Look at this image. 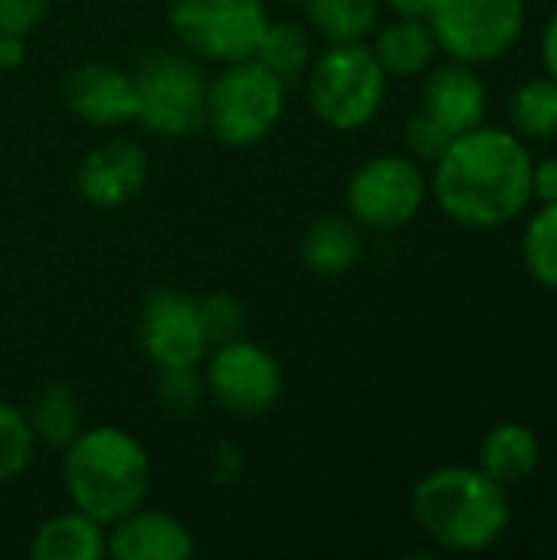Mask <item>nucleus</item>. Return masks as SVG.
Masks as SVG:
<instances>
[{
	"label": "nucleus",
	"mask_w": 557,
	"mask_h": 560,
	"mask_svg": "<svg viewBox=\"0 0 557 560\" xmlns=\"http://www.w3.org/2000/svg\"><path fill=\"white\" fill-rule=\"evenodd\" d=\"M532 151L512 128L479 125L450 141L430 190L443 217L466 230H502L532 203Z\"/></svg>",
	"instance_id": "obj_1"
},
{
	"label": "nucleus",
	"mask_w": 557,
	"mask_h": 560,
	"mask_svg": "<svg viewBox=\"0 0 557 560\" xmlns=\"http://www.w3.org/2000/svg\"><path fill=\"white\" fill-rule=\"evenodd\" d=\"M410 515L440 551L483 555L509 532L512 502L479 466H440L414 486Z\"/></svg>",
	"instance_id": "obj_2"
},
{
	"label": "nucleus",
	"mask_w": 557,
	"mask_h": 560,
	"mask_svg": "<svg viewBox=\"0 0 557 560\" xmlns=\"http://www.w3.org/2000/svg\"><path fill=\"white\" fill-rule=\"evenodd\" d=\"M62 486L72 509L108 528L144 505L151 456L121 427H89L62 450Z\"/></svg>",
	"instance_id": "obj_3"
},
{
	"label": "nucleus",
	"mask_w": 557,
	"mask_h": 560,
	"mask_svg": "<svg viewBox=\"0 0 557 560\" xmlns=\"http://www.w3.org/2000/svg\"><path fill=\"white\" fill-rule=\"evenodd\" d=\"M312 115L332 131H361L387 98V72L368 43H332L305 72Z\"/></svg>",
	"instance_id": "obj_4"
},
{
	"label": "nucleus",
	"mask_w": 557,
	"mask_h": 560,
	"mask_svg": "<svg viewBox=\"0 0 557 560\" xmlns=\"http://www.w3.org/2000/svg\"><path fill=\"white\" fill-rule=\"evenodd\" d=\"M289 85L256 59L220 66L207 82L204 128L227 148H256L286 115Z\"/></svg>",
	"instance_id": "obj_5"
},
{
	"label": "nucleus",
	"mask_w": 557,
	"mask_h": 560,
	"mask_svg": "<svg viewBox=\"0 0 557 560\" xmlns=\"http://www.w3.org/2000/svg\"><path fill=\"white\" fill-rule=\"evenodd\" d=\"M135 75L138 125L161 138H184L204 128L207 75L190 52H151Z\"/></svg>",
	"instance_id": "obj_6"
},
{
	"label": "nucleus",
	"mask_w": 557,
	"mask_h": 560,
	"mask_svg": "<svg viewBox=\"0 0 557 560\" xmlns=\"http://www.w3.org/2000/svg\"><path fill=\"white\" fill-rule=\"evenodd\" d=\"M269 23L266 0H171L167 26L177 43L204 62L230 66L253 59Z\"/></svg>",
	"instance_id": "obj_7"
},
{
	"label": "nucleus",
	"mask_w": 557,
	"mask_h": 560,
	"mask_svg": "<svg viewBox=\"0 0 557 560\" xmlns=\"http://www.w3.org/2000/svg\"><path fill=\"white\" fill-rule=\"evenodd\" d=\"M437 49L466 66L502 59L525 33V0H437L427 13Z\"/></svg>",
	"instance_id": "obj_8"
},
{
	"label": "nucleus",
	"mask_w": 557,
	"mask_h": 560,
	"mask_svg": "<svg viewBox=\"0 0 557 560\" xmlns=\"http://www.w3.org/2000/svg\"><path fill=\"white\" fill-rule=\"evenodd\" d=\"M430 194V180L410 154L368 158L348 180V217L378 233L404 230L417 220Z\"/></svg>",
	"instance_id": "obj_9"
},
{
	"label": "nucleus",
	"mask_w": 557,
	"mask_h": 560,
	"mask_svg": "<svg viewBox=\"0 0 557 560\" xmlns=\"http://www.w3.org/2000/svg\"><path fill=\"white\" fill-rule=\"evenodd\" d=\"M207 397L233 417H263L282 397V368L256 341L233 338L204 358Z\"/></svg>",
	"instance_id": "obj_10"
},
{
	"label": "nucleus",
	"mask_w": 557,
	"mask_h": 560,
	"mask_svg": "<svg viewBox=\"0 0 557 560\" xmlns=\"http://www.w3.org/2000/svg\"><path fill=\"white\" fill-rule=\"evenodd\" d=\"M138 345L158 371L200 368L210 345L200 328L197 299L181 289H154L138 312Z\"/></svg>",
	"instance_id": "obj_11"
},
{
	"label": "nucleus",
	"mask_w": 557,
	"mask_h": 560,
	"mask_svg": "<svg viewBox=\"0 0 557 560\" xmlns=\"http://www.w3.org/2000/svg\"><path fill=\"white\" fill-rule=\"evenodd\" d=\"M148 184V154L128 138H108L95 144L76 167V190L98 210L131 203Z\"/></svg>",
	"instance_id": "obj_12"
},
{
	"label": "nucleus",
	"mask_w": 557,
	"mask_h": 560,
	"mask_svg": "<svg viewBox=\"0 0 557 560\" xmlns=\"http://www.w3.org/2000/svg\"><path fill=\"white\" fill-rule=\"evenodd\" d=\"M62 95L69 112L92 128H121L138 118L135 75L108 62L76 66L62 82Z\"/></svg>",
	"instance_id": "obj_13"
},
{
	"label": "nucleus",
	"mask_w": 557,
	"mask_h": 560,
	"mask_svg": "<svg viewBox=\"0 0 557 560\" xmlns=\"http://www.w3.org/2000/svg\"><path fill=\"white\" fill-rule=\"evenodd\" d=\"M423 75L427 79L420 89V112L430 115L453 138L486 121L489 89L476 72V66L450 59L443 66H430Z\"/></svg>",
	"instance_id": "obj_14"
},
{
	"label": "nucleus",
	"mask_w": 557,
	"mask_h": 560,
	"mask_svg": "<svg viewBox=\"0 0 557 560\" xmlns=\"http://www.w3.org/2000/svg\"><path fill=\"white\" fill-rule=\"evenodd\" d=\"M190 528L161 509L138 505L115 525H108V555L115 560H190Z\"/></svg>",
	"instance_id": "obj_15"
},
{
	"label": "nucleus",
	"mask_w": 557,
	"mask_h": 560,
	"mask_svg": "<svg viewBox=\"0 0 557 560\" xmlns=\"http://www.w3.org/2000/svg\"><path fill=\"white\" fill-rule=\"evenodd\" d=\"M538 463H542V440L525 423L515 420L496 423L479 443V469L506 489L529 482Z\"/></svg>",
	"instance_id": "obj_16"
},
{
	"label": "nucleus",
	"mask_w": 557,
	"mask_h": 560,
	"mask_svg": "<svg viewBox=\"0 0 557 560\" xmlns=\"http://www.w3.org/2000/svg\"><path fill=\"white\" fill-rule=\"evenodd\" d=\"M361 249H364L361 226L341 213L312 220L299 243L305 269L315 276H325V279H338V276L351 272L361 259Z\"/></svg>",
	"instance_id": "obj_17"
},
{
	"label": "nucleus",
	"mask_w": 557,
	"mask_h": 560,
	"mask_svg": "<svg viewBox=\"0 0 557 560\" xmlns=\"http://www.w3.org/2000/svg\"><path fill=\"white\" fill-rule=\"evenodd\" d=\"M105 555L108 528L79 509L49 515L30 541V558L36 560H102Z\"/></svg>",
	"instance_id": "obj_18"
},
{
	"label": "nucleus",
	"mask_w": 557,
	"mask_h": 560,
	"mask_svg": "<svg viewBox=\"0 0 557 560\" xmlns=\"http://www.w3.org/2000/svg\"><path fill=\"white\" fill-rule=\"evenodd\" d=\"M371 49L387 79H417L433 66L440 52L430 23L417 16H397L394 23L374 30Z\"/></svg>",
	"instance_id": "obj_19"
},
{
	"label": "nucleus",
	"mask_w": 557,
	"mask_h": 560,
	"mask_svg": "<svg viewBox=\"0 0 557 560\" xmlns=\"http://www.w3.org/2000/svg\"><path fill=\"white\" fill-rule=\"evenodd\" d=\"M26 420L33 427V436L46 450H66L85 427H82V400L66 384H43L26 407Z\"/></svg>",
	"instance_id": "obj_20"
},
{
	"label": "nucleus",
	"mask_w": 557,
	"mask_h": 560,
	"mask_svg": "<svg viewBox=\"0 0 557 560\" xmlns=\"http://www.w3.org/2000/svg\"><path fill=\"white\" fill-rule=\"evenodd\" d=\"M309 30L332 43H364L381 23V0H302Z\"/></svg>",
	"instance_id": "obj_21"
},
{
	"label": "nucleus",
	"mask_w": 557,
	"mask_h": 560,
	"mask_svg": "<svg viewBox=\"0 0 557 560\" xmlns=\"http://www.w3.org/2000/svg\"><path fill=\"white\" fill-rule=\"evenodd\" d=\"M256 62H263L269 72H276L286 85L305 79L312 59H315V43H312V30L292 20H269L256 52Z\"/></svg>",
	"instance_id": "obj_22"
},
{
	"label": "nucleus",
	"mask_w": 557,
	"mask_h": 560,
	"mask_svg": "<svg viewBox=\"0 0 557 560\" xmlns=\"http://www.w3.org/2000/svg\"><path fill=\"white\" fill-rule=\"evenodd\" d=\"M509 125L519 138L548 141L557 138V79L535 75L522 82L509 98Z\"/></svg>",
	"instance_id": "obj_23"
},
{
	"label": "nucleus",
	"mask_w": 557,
	"mask_h": 560,
	"mask_svg": "<svg viewBox=\"0 0 557 560\" xmlns=\"http://www.w3.org/2000/svg\"><path fill=\"white\" fill-rule=\"evenodd\" d=\"M522 262L538 285L557 289V203H542L529 220L522 233Z\"/></svg>",
	"instance_id": "obj_24"
},
{
	"label": "nucleus",
	"mask_w": 557,
	"mask_h": 560,
	"mask_svg": "<svg viewBox=\"0 0 557 560\" xmlns=\"http://www.w3.org/2000/svg\"><path fill=\"white\" fill-rule=\"evenodd\" d=\"M36 446L26 410L0 400V482H16L33 466Z\"/></svg>",
	"instance_id": "obj_25"
},
{
	"label": "nucleus",
	"mask_w": 557,
	"mask_h": 560,
	"mask_svg": "<svg viewBox=\"0 0 557 560\" xmlns=\"http://www.w3.org/2000/svg\"><path fill=\"white\" fill-rule=\"evenodd\" d=\"M158 400L174 417H194L207 400V384L197 368L158 371Z\"/></svg>",
	"instance_id": "obj_26"
},
{
	"label": "nucleus",
	"mask_w": 557,
	"mask_h": 560,
	"mask_svg": "<svg viewBox=\"0 0 557 560\" xmlns=\"http://www.w3.org/2000/svg\"><path fill=\"white\" fill-rule=\"evenodd\" d=\"M197 315H200V328H204L210 348L227 345L233 338H243L246 312H243L236 295H230V292H207L197 302Z\"/></svg>",
	"instance_id": "obj_27"
},
{
	"label": "nucleus",
	"mask_w": 557,
	"mask_h": 560,
	"mask_svg": "<svg viewBox=\"0 0 557 560\" xmlns=\"http://www.w3.org/2000/svg\"><path fill=\"white\" fill-rule=\"evenodd\" d=\"M450 141H453V135L446 131V128H440L430 115H423V112H417V115H410L407 118V125H404V148H407V154L414 158V161H427V164H437L440 158H443V151L450 148Z\"/></svg>",
	"instance_id": "obj_28"
},
{
	"label": "nucleus",
	"mask_w": 557,
	"mask_h": 560,
	"mask_svg": "<svg viewBox=\"0 0 557 560\" xmlns=\"http://www.w3.org/2000/svg\"><path fill=\"white\" fill-rule=\"evenodd\" d=\"M49 13V0H0V33L30 36Z\"/></svg>",
	"instance_id": "obj_29"
},
{
	"label": "nucleus",
	"mask_w": 557,
	"mask_h": 560,
	"mask_svg": "<svg viewBox=\"0 0 557 560\" xmlns=\"http://www.w3.org/2000/svg\"><path fill=\"white\" fill-rule=\"evenodd\" d=\"M532 200L557 203V158H542L532 164Z\"/></svg>",
	"instance_id": "obj_30"
},
{
	"label": "nucleus",
	"mask_w": 557,
	"mask_h": 560,
	"mask_svg": "<svg viewBox=\"0 0 557 560\" xmlns=\"http://www.w3.org/2000/svg\"><path fill=\"white\" fill-rule=\"evenodd\" d=\"M26 59V36H13V33H0V72H13L20 69Z\"/></svg>",
	"instance_id": "obj_31"
},
{
	"label": "nucleus",
	"mask_w": 557,
	"mask_h": 560,
	"mask_svg": "<svg viewBox=\"0 0 557 560\" xmlns=\"http://www.w3.org/2000/svg\"><path fill=\"white\" fill-rule=\"evenodd\" d=\"M542 62H545V72L557 79V7L545 23V33H542Z\"/></svg>",
	"instance_id": "obj_32"
},
{
	"label": "nucleus",
	"mask_w": 557,
	"mask_h": 560,
	"mask_svg": "<svg viewBox=\"0 0 557 560\" xmlns=\"http://www.w3.org/2000/svg\"><path fill=\"white\" fill-rule=\"evenodd\" d=\"M394 16H417V20H427V13L433 10L437 0H381Z\"/></svg>",
	"instance_id": "obj_33"
},
{
	"label": "nucleus",
	"mask_w": 557,
	"mask_h": 560,
	"mask_svg": "<svg viewBox=\"0 0 557 560\" xmlns=\"http://www.w3.org/2000/svg\"><path fill=\"white\" fill-rule=\"evenodd\" d=\"M279 3H302V0H279Z\"/></svg>",
	"instance_id": "obj_34"
}]
</instances>
